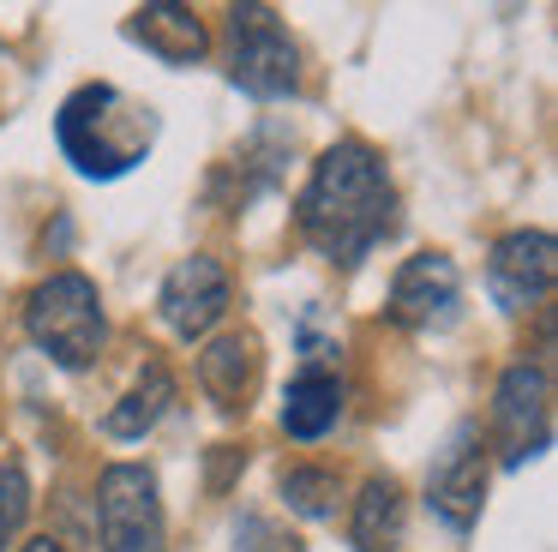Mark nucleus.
I'll return each instance as SVG.
<instances>
[{
    "label": "nucleus",
    "instance_id": "obj_6",
    "mask_svg": "<svg viewBox=\"0 0 558 552\" xmlns=\"http://www.w3.org/2000/svg\"><path fill=\"white\" fill-rule=\"evenodd\" d=\"M493 439H498V456H505L510 468L546 451V439H553V384H546L541 367L517 360V367L498 379V396H493Z\"/></svg>",
    "mask_w": 558,
    "mask_h": 552
},
{
    "label": "nucleus",
    "instance_id": "obj_3",
    "mask_svg": "<svg viewBox=\"0 0 558 552\" xmlns=\"http://www.w3.org/2000/svg\"><path fill=\"white\" fill-rule=\"evenodd\" d=\"M25 331L54 367L85 372L97 367L102 336H109V319H102V295L85 271H54L49 283L31 288L25 300Z\"/></svg>",
    "mask_w": 558,
    "mask_h": 552
},
{
    "label": "nucleus",
    "instance_id": "obj_12",
    "mask_svg": "<svg viewBox=\"0 0 558 552\" xmlns=\"http://www.w3.org/2000/svg\"><path fill=\"white\" fill-rule=\"evenodd\" d=\"M342 415V379L325 367V360H306L294 372L289 396H282V432L289 439H325Z\"/></svg>",
    "mask_w": 558,
    "mask_h": 552
},
{
    "label": "nucleus",
    "instance_id": "obj_2",
    "mask_svg": "<svg viewBox=\"0 0 558 552\" xmlns=\"http://www.w3.org/2000/svg\"><path fill=\"white\" fill-rule=\"evenodd\" d=\"M54 139L78 175L114 180L145 163V151L157 144V115H150V103L114 91V84H78L54 115Z\"/></svg>",
    "mask_w": 558,
    "mask_h": 552
},
{
    "label": "nucleus",
    "instance_id": "obj_4",
    "mask_svg": "<svg viewBox=\"0 0 558 552\" xmlns=\"http://www.w3.org/2000/svg\"><path fill=\"white\" fill-rule=\"evenodd\" d=\"M229 79L246 96H294L301 91V48L277 24L270 7H234L229 12Z\"/></svg>",
    "mask_w": 558,
    "mask_h": 552
},
{
    "label": "nucleus",
    "instance_id": "obj_18",
    "mask_svg": "<svg viewBox=\"0 0 558 552\" xmlns=\"http://www.w3.org/2000/svg\"><path fill=\"white\" fill-rule=\"evenodd\" d=\"M25 511H31V480H25V468H19V463H7V468H0V547L19 535Z\"/></svg>",
    "mask_w": 558,
    "mask_h": 552
},
{
    "label": "nucleus",
    "instance_id": "obj_10",
    "mask_svg": "<svg viewBox=\"0 0 558 552\" xmlns=\"http://www.w3.org/2000/svg\"><path fill=\"white\" fill-rule=\"evenodd\" d=\"M157 312L162 324H169L174 336H205L210 324L229 312V271H222L210 252H193V259H181L169 276H162V295H157Z\"/></svg>",
    "mask_w": 558,
    "mask_h": 552
},
{
    "label": "nucleus",
    "instance_id": "obj_9",
    "mask_svg": "<svg viewBox=\"0 0 558 552\" xmlns=\"http://www.w3.org/2000/svg\"><path fill=\"white\" fill-rule=\"evenodd\" d=\"M553 271H558V247L546 228H517V235H505L493 247V259H486V283H493V300L505 312H529L546 300V288H553Z\"/></svg>",
    "mask_w": 558,
    "mask_h": 552
},
{
    "label": "nucleus",
    "instance_id": "obj_7",
    "mask_svg": "<svg viewBox=\"0 0 558 552\" xmlns=\"http://www.w3.org/2000/svg\"><path fill=\"white\" fill-rule=\"evenodd\" d=\"M390 319L402 331H450L462 319V271L450 264V252H414L390 283Z\"/></svg>",
    "mask_w": 558,
    "mask_h": 552
},
{
    "label": "nucleus",
    "instance_id": "obj_15",
    "mask_svg": "<svg viewBox=\"0 0 558 552\" xmlns=\"http://www.w3.org/2000/svg\"><path fill=\"white\" fill-rule=\"evenodd\" d=\"M349 540H354V552H390L402 540V487L390 475H373L361 487Z\"/></svg>",
    "mask_w": 558,
    "mask_h": 552
},
{
    "label": "nucleus",
    "instance_id": "obj_1",
    "mask_svg": "<svg viewBox=\"0 0 558 552\" xmlns=\"http://www.w3.org/2000/svg\"><path fill=\"white\" fill-rule=\"evenodd\" d=\"M301 235L325 252L330 264H361L378 240L397 228V187L385 175V156L361 139L330 144L313 163L301 187Z\"/></svg>",
    "mask_w": 558,
    "mask_h": 552
},
{
    "label": "nucleus",
    "instance_id": "obj_11",
    "mask_svg": "<svg viewBox=\"0 0 558 552\" xmlns=\"http://www.w3.org/2000/svg\"><path fill=\"white\" fill-rule=\"evenodd\" d=\"M198 384H205V396L222 408V415H241L246 396H253V384H258V336L253 331L210 336L205 355H198Z\"/></svg>",
    "mask_w": 558,
    "mask_h": 552
},
{
    "label": "nucleus",
    "instance_id": "obj_8",
    "mask_svg": "<svg viewBox=\"0 0 558 552\" xmlns=\"http://www.w3.org/2000/svg\"><path fill=\"white\" fill-rule=\"evenodd\" d=\"M426 504L445 516L450 528H469L486 504V439L481 427H457L438 451L433 475H426Z\"/></svg>",
    "mask_w": 558,
    "mask_h": 552
},
{
    "label": "nucleus",
    "instance_id": "obj_17",
    "mask_svg": "<svg viewBox=\"0 0 558 552\" xmlns=\"http://www.w3.org/2000/svg\"><path fill=\"white\" fill-rule=\"evenodd\" d=\"M234 552H301V540L270 516H241L234 523Z\"/></svg>",
    "mask_w": 558,
    "mask_h": 552
},
{
    "label": "nucleus",
    "instance_id": "obj_14",
    "mask_svg": "<svg viewBox=\"0 0 558 552\" xmlns=\"http://www.w3.org/2000/svg\"><path fill=\"white\" fill-rule=\"evenodd\" d=\"M169 403H174V372L162 367V360H145V372H138L133 391L109 408V420H102V427H109L114 439H145V432L169 415Z\"/></svg>",
    "mask_w": 558,
    "mask_h": 552
},
{
    "label": "nucleus",
    "instance_id": "obj_19",
    "mask_svg": "<svg viewBox=\"0 0 558 552\" xmlns=\"http://www.w3.org/2000/svg\"><path fill=\"white\" fill-rule=\"evenodd\" d=\"M25 552H66V547H61V540H54V535H37V540H31Z\"/></svg>",
    "mask_w": 558,
    "mask_h": 552
},
{
    "label": "nucleus",
    "instance_id": "obj_13",
    "mask_svg": "<svg viewBox=\"0 0 558 552\" xmlns=\"http://www.w3.org/2000/svg\"><path fill=\"white\" fill-rule=\"evenodd\" d=\"M126 31H133V43H145L162 67H193L210 48V36H205V24H198L193 7H138Z\"/></svg>",
    "mask_w": 558,
    "mask_h": 552
},
{
    "label": "nucleus",
    "instance_id": "obj_5",
    "mask_svg": "<svg viewBox=\"0 0 558 552\" xmlns=\"http://www.w3.org/2000/svg\"><path fill=\"white\" fill-rule=\"evenodd\" d=\"M102 552H162V499L145 463H109L97 480Z\"/></svg>",
    "mask_w": 558,
    "mask_h": 552
},
{
    "label": "nucleus",
    "instance_id": "obj_16",
    "mask_svg": "<svg viewBox=\"0 0 558 552\" xmlns=\"http://www.w3.org/2000/svg\"><path fill=\"white\" fill-rule=\"evenodd\" d=\"M337 475L330 468H289L282 475V499H289V511H301V516H330L337 511Z\"/></svg>",
    "mask_w": 558,
    "mask_h": 552
}]
</instances>
